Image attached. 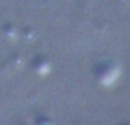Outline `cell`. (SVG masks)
Here are the masks:
<instances>
[{"label": "cell", "mask_w": 130, "mask_h": 125, "mask_svg": "<svg viewBox=\"0 0 130 125\" xmlns=\"http://www.w3.org/2000/svg\"><path fill=\"white\" fill-rule=\"evenodd\" d=\"M48 72V66L47 65H42V66L40 67V68H39V73H41V74H46Z\"/></svg>", "instance_id": "1"}]
</instances>
